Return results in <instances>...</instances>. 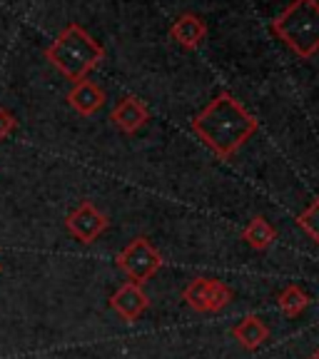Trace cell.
Wrapping results in <instances>:
<instances>
[{"instance_id": "8fae6325", "label": "cell", "mask_w": 319, "mask_h": 359, "mask_svg": "<svg viewBox=\"0 0 319 359\" xmlns=\"http://www.w3.org/2000/svg\"><path fill=\"white\" fill-rule=\"evenodd\" d=\"M242 240L252 247V250H257V252H264V250H269V247L275 245L277 230L267 222V217L257 215V217L250 219V224L242 230Z\"/></svg>"}, {"instance_id": "277c9868", "label": "cell", "mask_w": 319, "mask_h": 359, "mask_svg": "<svg viewBox=\"0 0 319 359\" xmlns=\"http://www.w3.org/2000/svg\"><path fill=\"white\" fill-rule=\"evenodd\" d=\"M115 264L130 277V282L145 285L147 280H152L160 272L163 257H160V252L152 247V242L147 237H135L123 252L118 255Z\"/></svg>"}, {"instance_id": "52a82bcc", "label": "cell", "mask_w": 319, "mask_h": 359, "mask_svg": "<svg viewBox=\"0 0 319 359\" xmlns=\"http://www.w3.org/2000/svg\"><path fill=\"white\" fill-rule=\"evenodd\" d=\"M110 120L115 123V128L123 130L125 135H135L137 130H142L150 120V110L140 97L128 95L112 107Z\"/></svg>"}, {"instance_id": "5bb4252c", "label": "cell", "mask_w": 319, "mask_h": 359, "mask_svg": "<svg viewBox=\"0 0 319 359\" xmlns=\"http://www.w3.org/2000/svg\"><path fill=\"white\" fill-rule=\"evenodd\" d=\"M297 227H302L307 232V237L319 247V195L312 200L307 210L297 217Z\"/></svg>"}, {"instance_id": "7a4b0ae2", "label": "cell", "mask_w": 319, "mask_h": 359, "mask_svg": "<svg viewBox=\"0 0 319 359\" xmlns=\"http://www.w3.org/2000/svg\"><path fill=\"white\" fill-rule=\"evenodd\" d=\"M45 57L50 60V65L55 70H60V75H65L67 80L80 83L88 78L90 70H95L105 57V48L97 43L83 25L70 22L60 30L55 40L45 48Z\"/></svg>"}, {"instance_id": "4fadbf2b", "label": "cell", "mask_w": 319, "mask_h": 359, "mask_svg": "<svg viewBox=\"0 0 319 359\" xmlns=\"http://www.w3.org/2000/svg\"><path fill=\"white\" fill-rule=\"evenodd\" d=\"M208 287H210V277H197L182 292V299L190 304L195 312H208Z\"/></svg>"}, {"instance_id": "30bf717a", "label": "cell", "mask_w": 319, "mask_h": 359, "mask_svg": "<svg viewBox=\"0 0 319 359\" xmlns=\"http://www.w3.org/2000/svg\"><path fill=\"white\" fill-rule=\"evenodd\" d=\"M232 337H235L247 352H254V349H259L269 339V327L264 325L259 317L250 314V317H245L240 325L232 327Z\"/></svg>"}, {"instance_id": "9c48e42d", "label": "cell", "mask_w": 319, "mask_h": 359, "mask_svg": "<svg viewBox=\"0 0 319 359\" xmlns=\"http://www.w3.org/2000/svg\"><path fill=\"white\" fill-rule=\"evenodd\" d=\"M67 102H70V107H73L78 115L90 118V115H95V112L105 105V90L97 83L85 78V80H80V83H75L73 90L67 93Z\"/></svg>"}, {"instance_id": "5b68a950", "label": "cell", "mask_w": 319, "mask_h": 359, "mask_svg": "<svg viewBox=\"0 0 319 359\" xmlns=\"http://www.w3.org/2000/svg\"><path fill=\"white\" fill-rule=\"evenodd\" d=\"M107 224H110L107 215L100 212V210H97L90 200L80 202L78 208H75L73 212H70L65 217L67 232H70V235H73L75 240L85 242V245L95 242L97 237H100L102 232L107 230Z\"/></svg>"}, {"instance_id": "ac0fdd59", "label": "cell", "mask_w": 319, "mask_h": 359, "mask_svg": "<svg viewBox=\"0 0 319 359\" xmlns=\"http://www.w3.org/2000/svg\"><path fill=\"white\" fill-rule=\"evenodd\" d=\"M0 272H3V264H0Z\"/></svg>"}, {"instance_id": "3957f363", "label": "cell", "mask_w": 319, "mask_h": 359, "mask_svg": "<svg viewBox=\"0 0 319 359\" xmlns=\"http://www.w3.org/2000/svg\"><path fill=\"white\" fill-rule=\"evenodd\" d=\"M272 33L302 60L314 57L319 53V0H292L272 20Z\"/></svg>"}, {"instance_id": "8992f818", "label": "cell", "mask_w": 319, "mask_h": 359, "mask_svg": "<svg viewBox=\"0 0 319 359\" xmlns=\"http://www.w3.org/2000/svg\"><path fill=\"white\" fill-rule=\"evenodd\" d=\"M110 307L120 314V320L130 322H137L145 314V309L150 307V297H147V292L142 290V285L137 282H125V285L118 287V292L110 297Z\"/></svg>"}, {"instance_id": "9a60e30c", "label": "cell", "mask_w": 319, "mask_h": 359, "mask_svg": "<svg viewBox=\"0 0 319 359\" xmlns=\"http://www.w3.org/2000/svg\"><path fill=\"white\" fill-rule=\"evenodd\" d=\"M232 302V290L224 282L210 280L208 287V312H219Z\"/></svg>"}, {"instance_id": "2e32d148", "label": "cell", "mask_w": 319, "mask_h": 359, "mask_svg": "<svg viewBox=\"0 0 319 359\" xmlns=\"http://www.w3.org/2000/svg\"><path fill=\"white\" fill-rule=\"evenodd\" d=\"M18 128V120L13 118V112H8L6 107H0V140H6L15 133Z\"/></svg>"}, {"instance_id": "e0dca14e", "label": "cell", "mask_w": 319, "mask_h": 359, "mask_svg": "<svg viewBox=\"0 0 319 359\" xmlns=\"http://www.w3.org/2000/svg\"><path fill=\"white\" fill-rule=\"evenodd\" d=\"M309 359H319V352H314V354H312V357H309Z\"/></svg>"}, {"instance_id": "7c38bea8", "label": "cell", "mask_w": 319, "mask_h": 359, "mask_svg": "<svg viewBox=\"0 0 319 359\" xmlns=\"http://www.w3.org/2000/svg\"><path fill=\"white\" fill-rule=\"evenodd\" d=\"M309 302H312L309 294L297 285L285 287V290L277 294V307H280V312L285 314V317H290V320L292 317H299V314L309 307Z\"/></svg>"}, {"instance_id": "6da1fadb", "label": "cell", "mask_w": 319, "mask_h": 359, "mask_svg": "<svg viewBox=\"0 0 319 359\" xmlns=\"http://www.w3.org/2000/svg\"><path fill=\"white\" fill-rule=\"evenodd\" d=\"M257 130L259 123L254 115L232 93H219L192 120V133L222 160H230Z\"/></svg>"}, {"instance_id": "ba28073f", "label": "cell", "mask_w": 319, "mask_h": 359, "mask_svg": "<svg viewBox=\"0 0 319 359\" xmlns=\"http://www.w3.org/2000/svg\"><path fill=\"white\" fill-rule=\"evenodd\" d=\"M170 38H172L179 48L195 50V48L202 45V40L208 38V22L202 20L200 15H195V13H185V15H179L177 20L172 22Z\"/></svg>"}]
</instances>
